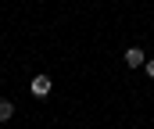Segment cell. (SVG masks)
<instances>
[{"instance_id":"1","label":"cell","mask_w":154,"mask_h":129,"mask_svg":"<svg viewBox=\"0 0 154 129\" xmlns=\"http://www.w3.org/2000/svg\"><path fill=\"white\" fill-rule=\"evenodd\" d=\"M50 90H54L50 75H32V83H29V93L32 97H50Z\"/></svg>"},{"instance_id":"2","label":"cell","mask_w":154,"mask_h":129,"mask_svg":"<svg viewBox=\"0 0 154 129\" xmlns=\"http://www.w3.org/2000/svg\"><path fill=\"white\" fill-rule=\"evenodd\" d=\"M122 61H125L129 68H143V61H147V54H143V47H129V50L122 54Z\"/></svg>"},{"instance_id":"3","label":"cell","mask_w":154,"mask_h":129,"mask_svg":"<svg viewBox=\"0 0 154 129\" xmlns=\"http://www.w3.org/2000/svg\"><path fill=\"white\" fill-rule=\"evenodd\" d=\"M11 118H14V104L7 97H0V122H11Z\"/></svg>"},{"instance_id":"4","label":"cell","mask_w":154,"mask_h":129,"mask_svg":"<svg viewBox=\"0 0 154 129\" xmlns=\"http://www.w3.org/2000/svg\"><path fill=\"white\" fill-rule=\"evenodd\" d=\"M143 72H147V75L154 79V57H147V61H143Z\"/></svg>"}]
</instances>
